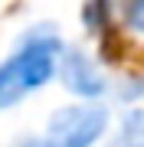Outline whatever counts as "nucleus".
Returning a JSON list of instances; mask_svg holds the SVG:
<instances>
[{
  "instance_id": "obj_3",
  "label": "nucleus",
  "mask_w": 144,
  "mask_h": 147,
  "mask_svg": "<svg viewBox=\"0 0 144 147\" xmlns=\"http://www.w3.org/2000/svg\"><path fill=\"white\" fill-rule=\"evenodd\" d=\"M56 75L62 79V88L72 92L82 101H98L101 95H108V88H112L108 85V75L101 72V65L79 46H66L62 49Z\"/></svg>"
},
{
  "instance_id": "obj_2",
  "label": "nucleus",
  "mask_w": 144,
  "mask_h": 147,
  "mask_svg": "<svg viewBox=\"0 0 144 147\" xmlns=\"http://www.w3.org/2000/svg\"><path fill=\"white\" fill-rule=\"evenodd\" d=\"M112 111L101 101H79L53 111L46 121L39 147H98L108 134Z\"/></svg>"
},
{
  "instance_id": "obj_1",
  "label": "nucleus",
  "mask_w": 144,
  "mask_h": 147,
  "mask_svg": "<svg viewBox=\"0 0 144 147\" xmlns=\"http://www.w3.org/2000/svg\"><path fill=\"white\" fill-rule=\"evenodd\" d=\"M66 42L56 26H33L20 36L13 53L0 62V111L20 105L33 92L56 79L59 56H62Z\"/></svg>"
},
{
  "instance_id": "obj_4",
  "label": "nucleus",
  "mask_w": 144,
  "mask_h": 147,
  "mask_svg": "<svg viewBox=\"0 0 144 147\" xmlns=\"http://www.w3.org/2000/svg\"><path fill=\"white\" fill-rule=\"evenodd\" d=\"M105 147H144V108H128Z\"/></svg>"
},
{
  "instance_id": "obj_5",
  "label": "nucleus",
  "mask_w": 144,
  "mask_h": 147,
  "mask_svg": "<svg viewBox=\"0 0 144 147\" xmlns=\"http://www.w3.org/2000/svg\"><path fill=\"white\" fill-rule=\"evenodd\" d=\"M118 13L124 30L134 39H144V0H118Z\"/></svg>"
},
{
  "instance_id": "obj_6",
  "label": "nucleus",
  "mask_w": 144,
  "mask_h": 147,
  "mask_svg": "<svg viewBox=\"0 0 144 147\" xmlns=\"http://www.w3.org/2000/svg\"><path fill=\"white\" fill-rule=\"evenodd\" d=\"M13 147H16V144H13ZM20 147H39V141H23Z\"/></svg>"
}]
</instances>
